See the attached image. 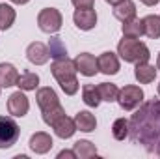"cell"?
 <instances>
[{
	"mask_svg": "<svg viewBox=\"0 0 160 159\" xmlns=\"http://www.w3.org/2000/svg\"><path fill=\"white\" fill-rule=\"evenodd\" d=\"M48 52L52 58H62V56H67V49L63 45V41L60 38H52L48 41Z\"/></svg>",
	"mask_w": 160,
	"mask_h": 159,
	"instance_id": "obj_28",
	"label": "cell"
},
{
	"mask_svg": "<svg viewBox=\"0 0 160 159\" xmlns=\"http://www.w3.org/2000/svg\"><path fill=\"white\" fill-rule=\"evenodd\" d=\"M108 4H112V6H116V4H119V2H123V0H106Z\"/></svg>",
	"mask_w": 160,
	"mask_h": 159,
	"instance_id": "obj_34",
	"label": "cell"
},
{
	"mask_svg": "<svg viewBox=\"0 0 160 159\" xmlns=\"http://www.w3.org/2000/svg\"><path fill=\"white\" fill-rule=\"evenodd\" d=\"M26 58H28V62H32V64H36V66H43V64H47L48 58H50L48 47L43 45V43H39V41L30 43L28 49H26Z\"/></svg>",
	"mask_w": 160,
	"mask_h": 159,
	"instance_id": "obj_10",
	"label": "cell"
},
{
	"mask_svg": "<svg viewBox=\"0 0 160 159\" xmlns=\"http://www.w3.org/2000/svg\"><path fill=\"white\" fill-rule=\"evenodd\" d=\"M112 135L116 140H125L128 137V120L125 118H118L112 125Z\"/></svg>",
	"mask_w": 160,
	"mask_h": 159,
	"instance_id": "obj_27",
	"label": "cell"
},
{
	"mask_svg": "<svg viewBox=\"0 0 160 159\" xmlns=\"http://www.w3.org/2000/svg\"><path fill=\"white\" fill-rule=\"evenodd\" d=\"M157 69H160V54H158V58H157Z\"/></svg>",
	"mask_w": 160,
	"mask_h": 159,
	"instance_id": "obj_35",
	"label": "cell"
},
{
	"mask_svg": "<svg viewBox=\"0 0 160 159\" xmlns=\"http://www.w3.org/2000/svg\"><path fill=\"white\" fill-rule=\"evenodd\" d=\"M97 64H99V71L104 73V75H116L119 71V58L116 52L112 51H106L102 52L99 58H97Z\"/></svg>",
	"mask_w": 160,
	"mask_h": 159,
	"instance_id": "obj_11",
	"label": "cell"
},
{
	"mask_svg": "<svg viewBox=\"0 0 160 159\" xmlns=\"http://www.w3.org/2000/svg\"><path fill=\"white\" fill-rule=\"evenodd\" d=\"M63 157L78 159V157H77V154H75V150H62V152H60V154H58V159H63Z\"/></svg>",
	"mask_w": 160,
	"mask_h": 159,
	"instance_id": "obj_31",
	"label": "cell"
},
{
	"mask_svg": "<svg viewBox=\"0 0 160 159\" xmlns=\"http://www.w3.org/2000/svg\"><path fill=\"white\" fill-rule=\"evenodd\" d=\"M75 123H77V129L84 131V133H91L97 127V120H95V116L89 111H80V112H77Z\"/></svg>",
	"mask_w": 160,
	"mask_h": 159,
	"instance_id": "obj_18",
	"label": "cell"
},
{
	"mask_svg": "<svg viewBox=\"0 0 160 159\" xmlns=\"http://www.w3.org/2000/svg\"><path fill=\"white\" fill-rule=\"evenodd\" d=\"M58 84H60V88L65 92V96H75L80 88V82H78V79H77V75H75V77H69V79L60 80Z\"/></svg>",
	"mask_w": 160,
	"mask_h": 159,
	"instance_id": "obj_29",
	"label": "cell"
},
{
	"mask_svg": "<svg viewBox=\"0 0 160 159\" xmlns=\"http://www.w3.org/2000/svg\"><path fill=\"white\" fill-rule=\"evenodd\" d=\"M36 99H38V105H39L41 111H47L50 107H56L60 105V99H58V94L50 88V86H45L39 88L38 94H36Z\"/></svg>",
	"mask_w": 160,
	"mask_h": 159,
	"instance_id": "obj_14",
	"label": "cell"
},
{
	"mask_svg": "<svg viewBox=\"0 0 160 159\" xmlns=\"http://www.w3.org/2000/svg\"><path fill=\"white\" fill-rule=\"evenodd\" d=\"M157 68L151 66L149 62H138L136 68H134V77L140 84H149L157 79Z\"/></svg>",
	"mask_w": 160,
	"mask_h": 159,
	"instance_id": "obj_13",
	"label": "cell"
},
{
	"mask_svg": "<svg viewBox=\"0 0 160 159\" xmlns=\"http://www.w3.org/2000/svg\"><path fill=\"white\" fill-rule=\"evenodd\" d=\"M114 17L119 19L121 23L134 19L136 17V4L132 0H123L119 4H116L114 6Z\"/></svg>",
	"mask_w": 160,
	"mask_h": 159,
	"instance_id": "obj_17",
	"label": "cell"
},
{
	"mask_svg": "<svg viewBox=\"0 0 160 159\" xmlns=\"http://www.w3.org/2000/svg\"><path fill=\"white\" fill-rule=\"evenodd\" d=\"M0 90H2V86H0Z\"/></svg>",
	"mask_w": 160,
	"mask_h": 159,
	"instance_id": "obj_37",
	"label": "cell"
},
{
	"mask_svg": "<svg viewBox=\"0 0 160 159\" xmlns=\"http://www.w3.org/2000/svg\"><path fill=\"white\" fill-rule=\"evenodd\" d=\"M73 2V6L77 8V9H86V8H93V4H95V0H71Z\"/></svg>",
	"mask_w": 160,
	"mask_h": 159,
	"instance_id": "obj_30",
	"label": "cell"
},
{
	"mask_svg": "<svg viewBox=\"0 0 160 159\" xmlns=\"http://www.w3.org/2000/svg\"><path fill=\"white\" fill-rule=\"evenodd\" d=\"M75 66H77V71H80V75H84V77H93L99 73L97 58L91 52H80L75 58Z\"/></svg>",
	"mask_w": 160,
	"mask_h": 159,
	"instance_id": "obj_8",
	"label": "cell"
},
{
	"mask_svg": "<svg viewBox=\"0 0 160 159\" xmlns=\"http://www.w3.org/2000/svg\"><path fill=\"white\" fill-rule=\"evenodd\" d=\"M21 137V129L17 122L9 116H0V148H11L17 144Z\"/></svg>",
	"mask_w": 160,
	"mask_h": 159,
	"instance_id": "obj_5",
	"label": "cell"
},
{
	"mask_svg": "<svg viewBox=\"0 0 160 159\" xmlns=\"http://www.w3.org/2000/svg\"><path fill=\"white\" fill-rule=\"evenodd\" d=\"M73 150H75V154H77L78 159H89V157H95L97 156V148L89 140H77L73 144Z\"/></svg>",
	"mask_w": 160,
	"mask_h": 159,
	"instance_id": "obj_22",
	"label": "cell"
},
{
	"mask_svg": "<svg viewBox=\"0 0 160 159\" xmlns=\"http://www.w3.org/2000/svg\"><path fill=\"white\" fill-rule=\"evenodd\" d=\"M9 2H13V4H19V6H22V4H28L30 0H9Z\"/></svg>",
	"mask_w": 160,
	"mask_h": 159,
	"instance_id": "obj_33",
	"label": "cell"
},
{
	"mask_svg": "<svg viewBox=\"0 0 160 159\" xmlns=\"http://www.w3.org/2000/svg\"><path fill=\"white\" fill-rule=\"evenodd\" d=\"M118 54L128 64L149 62L151 58L149 47L143 41H140L138 38H127V36H123V40L118 43Z\"/></svg>",
	"mask_w": 160,
	"mask_h": 159,
	"instance_id": "obj_2",
	"label": "cell"
},
{
	"mask_svg": "<svg viewBox=\"0 0 160 159\" xmlns=\"http://www.w3.org/2000/svg\"><path fill=\"white\" fill-rule=\"evenodd\" d=\"M157 92H158V96H160V84H158V88H157Z\"/></svg>",
	"mask_w": 160,
	"mask_h": 159,
	"instance_id": "obj_36",
	"label": "cell"
},
{
	"mask_svg": "<svg viewBox=\"0 0 160 159\" xmlns=\"http://www.w3.org/2000/svg\"><path fill=\"white\" fill-rule=\"evenodd\" d=\"M17 79H19V71L13 64H0V86L2 88H11L17 86Z\"/></svg>",
	"mask_w": 160,
	"mask_h": 159,
	"instance_id": "obj_16",
	"label": "cell"
},
{
	"mask_svg": "<svg viewBox=\"0 0 160 159\" xmlns=\"http://www.w3.org/2000/svg\"><path fill=\"white\" fill-rule=\"evenodd\" d=\"M121 30H123V36H127V38H140V36H143V21L138 17L125 21Z\"/></svg>",
	"mask_w": 160,
	"mask_h": 159,
	"instance_id": "obj_20",
	"label": "cell"
},
{
	"mask_svg": "<svg viewBox=\"0 0 160 159\" xmlns=\"http://www.w3.org/2000/svg\"><path fill=\"white\" fill-rule=\"evenodd\" d=\"M143 90L136 84H128L125 88L119 90V96H118V103L123 111H134L136 107H140L143 103Z\"/></svg>",
	"mask_w": 160,
	"mask_h": 159,
	"instance_id": "obj_3",
	"label": "cell"
},
{
	"mask_svg": "<svg viewBox=\"0 0 160 159\" xmlns=\"http://www.w3.org/2000/svg\"><path fill=\"white\" fill-rule=\"evenodd\" d=\"M73 21L77 25V28L88 32L91 28H95L97 25V13L93 8H86V9H75V15H73Z\"/></svg>",
	"mask_w": 160,
	"mask_h": 159,
	"instance_id": "obj_9",
	"label": "cell"
},
{
	"mask_svg": "<svg viewBox=\"0 0 160 159\" xmlns=\"http://www.w3.org/2000/svg\"><path fill=\"white\" fill-rule=\"evenodd\" d=\"M99 90V96H101V101H108V103H114L118 101V96H119V88L112 82H101L97 86Z\"/></svg>",
	"mask_w": 160,
	"mask_h": 159,
	"instance_id": "obj_23",
	"label": "cell"
},
{
	"mask_svg": "<svg viewBox=\"0 0 160 159\" xmlns=\"http://www.w3.org/2000/svg\"><path fill=\"white\" fill-rule=\"evenodd\" d=\"M160 0H142V4H145V6H155V4H158Z\"/></svg>",
	"mask_w": 160,
	"mask_h": 159,
	"instance_id": "obj_32",
	"label": "cell"
},
{
	"mask_svg": "<svg viewBox=\"0 0 160 159\" xmlns=\"http://www.w3.org/2000/svg\"><path fill=\"white\" fill-rule=\"evenodd\" d=\"M82 101L88 107H95V109L101 105V96H99V90L95 84H86L82 88Z\"/></svg>",
	"mask_w": 160,
	"mask_h": 159,
	"instance_id": "obj_24",
	"label": "cell"
},
{
	"mask_svg": "<svg viewBox=\"0 0 160 159\" xmlns=\"http://www.w3.org/2000/svg\"><path fill=\"white\" fill-rule=\"evenodd\" d=\"M143 21V34L151 40L160 38V15H147L142 19Z\"/></svg>",
	"mask_w": 160,
	"mask_h": 159,
	"instance_id": "obj_19",
	"label": "cell"
},
{
	"mask_svg": "<svg viewBox=\"0 0 160 159\" xmlns=\"http://www.w3.org/2000/svg\"><path fill=\"white\" fill-rule=\"evenodd\" d=\"M28 111H30V101H28V97L24 96L22 90L13 92V94L8 97V112H9L11 116L22 118V116L28 114Z\"/></svg>",
	"mask_w": 160,
	"mask_h": 159,
	"instance_id": "obj_7",
	"label": "cell"
},
{
	"mask_svg": "<svg viewBox=\"0 0 160 159\" xmlns=\"http://www.w3.org/2000/svg\"><path fill=\"white\" fill-rule=\"evenodd\" d=\"M128 137L149 154L160 156V99L143 103L128 120Z\"/></svg>",
	"mask_w": 160,
	"mask_h": 159,
	"instance_id": "obj_1",
	"label": "cell"
},
{
	"mask_svg": "<svg viewBox=\"0 0 160 159\" xmlns=\"http://www.w3.org/2000/svg\"><path fill=\"white\" fill-rule=\"evenodd\" d=\"M30 150L34 152V154H47L50 148H52V137L48 135V133H45V131H38V133H34L32 137H30Z\"/></svg>",
	"mask_w": 160,
	"mask_h": 159,
	"instance_id": "obj_12",
	"label": "cell"
},
{
	"mask_svg": "<svg viewBox=\"0 0 160 159\" xmlns=\"http://www.w3.org/2000/svg\"><path fill=\"white\" fill-rule=\"evenodd\" d=\"M50 71H52L54 79L60 82L63 79L75 77L77 75V66H75V60H71L67 56H62V58H54V62L50 66Z\"/></svg>",
	"mask_w": 160,
	"mask_h": 159,
	"instance_id": "obj_6",
	"label": "cell"
},
{
	"mask_svg": "<svg viewBox=\"0 0 160 159\" xmlns=\"http://www.w3.org/2000/svg\"><path fill=\"white\" fill-rule=\"evenodd\" d=\"M15 17H17V13L9 4H6V2L0 4V30L11 28L13 23H15Z\"/></svg>",
	"mask_w": 160,
	"mask_h": 159,
	"instance_id": "obj_25",
	"label": "cell"
},
{
	"mask_svg": "<svg viewBox=\"0 0 160 159\" xmlns=\"http://www.w3.org/2000/svg\"><path fill=\"white\" fill-rule=\"evenodd\" d=\"M38 25H39L41 32L56 34L62 28V25H63V17H62V13L56 8H45L38 15Z\"/></svg>",
	"mask_w": 160,
	"mask_h": 159,
	"instance_id": "obj_4",
	"label": "cell"
},
{
	"mask_svg": "<svg viewBox=\"0 0 160 159\" xmlns=\"http://www.w3.org/2000/svg\"><path fill=\"white\" fill-rule=\"evenodd\" d=\"M17 86H19V90H22V92L36 90V88L39 86V75H38V73H32V71H24V73L19 75Z\"/></svg>",
	"mask_w": 160,
	"mask_h": 159,
	"instance_id": "obj_21",
	"label": "cell"
},
{
	"mask_svg": "<svg viewBox=\"0 0 160 159\" xmlns=\"http://www.w3.org/2000/svg\"><path fill=\"white\" fill-rule=\"evenodd\" d=\"M62 116H65V111H63L62 105H56V107H50V109L43 111V122H45L47 125H50V127L62 118Z\"/></svg>",
	"mask_w": 160,
	"mask_h": 159,
	"instance_id": "obj_26",
	"label": "cell"
},
{
	"mask_svg": "<svg viewBox=\"0 0 160 159\" xmlns=\"http://www.w3.org/2000/svg\"><path fill=\"white\" fill-rule=\"evenodd\" d=\"M52 129H54V133H56L60 139H71V137L75 135V131H78L75 120L69 118V116H62V118L52 125Z\"/></svg>",
	"mask_w": 160,
	"mask_h": 159,
	"instance_id": "obj_15",
	"label": "cell"
}]
</instances>
